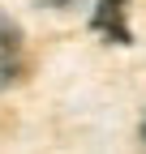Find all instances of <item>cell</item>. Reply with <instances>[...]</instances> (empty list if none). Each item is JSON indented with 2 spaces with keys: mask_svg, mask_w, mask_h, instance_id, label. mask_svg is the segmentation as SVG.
I'll use <instances>...</instances> for the list:
<instances>
[{
  "mask_svg": "<svg viewBox=\"0 0 146 154\" xmlns=\"http://www.w3.org/2000/svg\"><path fill=\"white\" fill-rule=\"evenodd\" d=\"M125 13H129V0H99L95 13H90V30L103 34L107 43H116V47H129L133 30H129V22H125Z\"/></svg>",
  "mask_w": 146,
  "mask_h": 154,
  "instance_id": "cell-1",
  "label": "cell"
},
{
  "mask_svg": "<svg viewBox=\"0 0 146 154\" xmlns=\"http://www.w3.org/2000/svg\"><path fill=\"white\" fill-rule=\"evenodd\" d=\"M17 56H22V30L0 13V60H17Z\"/></svg>",
  "mask_w": 146,
  "mask_h": 154,
  "instance_id": "cell-2",
  "label": "cell"
},
{
  "mask_svg": "<svg viewBox=\"0 0 146 154\" xmlns=\"http://www.w3.org/2000/svg\"><path fill=\"white\" fill-rule=\"evenodd\" d=\"M47 5H56V9H69V5H78V0H47Z\"/></svg>",
  "mask_w": 146,
  "mask_h": 154,
  "instance_id": "cell-3",
  "label": "cell"
},
{
  "mask_svg": "<svg viewBox=\"0 0 146 154\" xmlns=\"http://www.w3.org/2000/svg\"><path fill=\"white\" fill-rule=\"evenodd\" d=\"M142 146H146V116H142Z\"/></svg>",
  "mask_w": 146,
  "mask_h": 154,
  "instance_id": "cell-4",
  "label": "cell"
}]
</instances>
